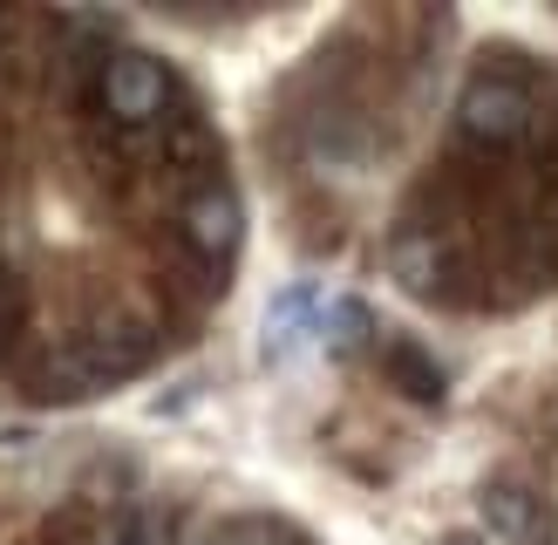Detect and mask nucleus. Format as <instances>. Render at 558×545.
I'll return each mask as SVG.
<instances>
[{
	"label": "nucleus",
	"mask_w": 558,
	"mask_h": 545,
	"mask_svg": "<svg viewBox=\"0 0 558 545\" xmlns=\"http://www.w3.org/2000/svg\"><path fill=\"white\" fill-rule=\"evenodd\" d=\"M109 545H163V525H157V518H130V525H117Z\"/></svg>",
	"instance_id": "nucleus-8"
},
{
	"label": "nucleus",
	"mask_w": 558,
	"mask_h": 545,
	"mask_svg": "<svg viewBox=\"0 0 558 545\" xmlns=\"http://www.w3.org/2000/svg\"><path fill=\"white\" fill-rule=\"evenodd\" d=\"M396 272H402L409 287H429L436 280V245L429 239H402L396 245Z\"/></svg>",
	"instance_id": "nucleus-7"
},
{
	"label": "nucleus",
	"mask_w": 558,
	"mask_h": 545,
	"mask_svg": "<svg viewBox=\"0 0 558 545\" xmlns=\"http://www.w3.org/2000/svg\"><path fill=\"white\" fill-rule=\"evenodd\" d=\"M320 314H327L320 280L279 287V293L266 300V314H259V362H266V368H287L293 354H306V348L320 341Z\"/></svg>",
	"instance_id": "nucleus-1"
},
{
	"label": "nucleus",
	"mask_w": 558,
	"mask_h": 545,
	"mask_svg": "<svg viewBox=\"0 0 558 545\" xmlns=\"http://www.w3.org/2000/svg\"><path fill=\"white\" fill-rule=\"evenodd\" d=\"M484 525L505 545H551L558 538L545 498H538V491H518V484H490L484 491Z\"/></svg>",
	"instance_id": "nucleus-4"
},
{
	"label": "nucleus",
	"mask_w": 558,
	"mask_h": 545,
	"mask_svg": "<svg viewBox=\"0 0 558 545\" xmlns=\"http://www.w3.org/2000/svg\"><path fill=\"white\" fill-rule=\"evenodd\" d=\"M457 123L477 136V144H518V136L532 130V102H524V89H511V82L477 75L457 96Z\"/></svg>",
	"instance_id": "nucleus-3"
},
{
	"label": "nucleus",
	"mask_w": 558,
	"mask_h": 545,
	"mask_svg": "<svg viewBox=\"0 0 558 545\" xmlns=\"http://www.w3.org/2000/svg\"><path fill=\"white\" fill-rule=\"evenodd\" d=\"M226 545H293V538H287V532H266V525H259V532H232Z\"/></svg>",
	"instance_id": "nucleus-9"
},
{
	"label": "nucleus",
	"mask_w": 558,
	"mask_h": 545,
	"mask_svg": "<svg viewBox=\"0 0 558 545\" xmlns=\"http://www.w3.org/2000/svg\"><path fill=\"white\" fill-rule=\"evenodd\" d=\"M102 102H109V117H123V123H150L157 109L171 102V75H163L157 55L117 48L109 69H102Z\"/></svg>",
	"instance_id": "nucleus-2"
},
{
	"label": "nucleus",
	"mask_w": 558,
	"mask_h": 545,
	"mask_svg": "<svg viewBox=\"0 0 558 545\" xmlns=\"http://www.w3.org/2000/svg\"><path fill=\"white\" fill-rule=\"evenodd\" d=\"M361 335H368V307H361V300H327V314H320V341H314V348L348 354Z\"/></svg>",
	"instance_id": "nucleus-6"
},
{
	"label": "nucleus",
	"mask_w": 558,
	"mask_h": 545,
	"mask_svg": "<svg viewBox=\"0 0 558 545\" xmlns=\"http://www.w3.org/2000/svg\"><path fill=\"white\" fill-rule=\"evenodd\" d=\"M184 239L198 245L205 259H232V253H239L245 211H239V198H232L226 184H211V191H198V198L184 205Z\"/></svg>",
	"instance_id": "nucleus-5"
}]
</instances>
